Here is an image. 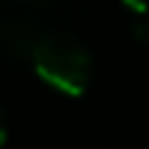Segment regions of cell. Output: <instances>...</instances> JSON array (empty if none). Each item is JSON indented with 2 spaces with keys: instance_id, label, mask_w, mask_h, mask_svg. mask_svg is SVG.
Instances as JSON below:
<instances>
[{
  "instance_id": "obj_1",
  "label": "cell",
  "mask_w": 149,
  "mask_h": 149,
  "mask_svg": "<svg viewBox=\"0 0 149 149\" xmlns=\"http://www.w3.org/2000/svg\"><path fill=\"white\" fill-rule=\"evenodd\" d=\"M36 74L66 97H80L91 83V55L80 42L64 33H42L31 47Z\"/></svg>"
},
{
  "instance_id": "obj_2",
  "label": "cell",
  "mask_w": 149,
  "mask_h": 149,
  "mask_svg": "<svg viewBox=\"0 0 149 149\" xmlns=\"http://www.w3.org/2000/svg\"><path fill=\"white\" fill-rule=\"evenodd\" d=\"M36 36L39 33H33V28L25 22H6L0 25V50L17 58H28Z\"/></svg>"
},
{
  "instance_id": "obj_3",
  "label": "cell",
  "mask_w": 149,
  "mask_h": 149,
  "mask_svg": "<svg viewBox=\"0 0 149 149\" xmlns=\"http://www.w3.org/2000/svg\"><path fill=\"white\" fill-rule=\"evenodd\" d=\"M133 36L138 39V42H144V44H149V19H138L133 25Z\"/></svg>"
},
{
  "instance_id": "obj_4",
  "label": "cell",
  "mask_w": 149,
  "mask_h": 149,
  "mask_svg": "<svg viewBox=\"0 0 149 149\" xmlns=\"http://www.w3.org/2000/svg\"><path fill=\"white\" fill-rule=\"evenodd\" d=\"M124 6H127L133 14H138V17H144V14H149V0H122Z\"/></svg>"
},
{
  "instance_id": "obj_5",
  "label": "cell",
  "mask_w": 149,
  "mask_h": 149,
  "mask_svg": "<svg viewBox=\"0 0 149 149\" xmlns=\"http://www.w3.org/2000/svg\"><path fill=\"white\" fill-rule=\"evenodd\" d=\"M8 138V127H6V113H3V108H0V144Z\"/></svg>"
}]
</instances>
